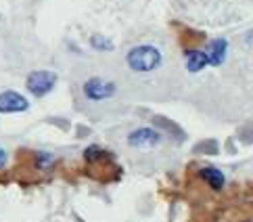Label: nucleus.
<instances>
[{"label": "nucleus", "mask_w": 253, "mask_h": 222, "mask_svg": "<svg viewBox=\"0 0 253 222\" xmlns=\"http://www.w3.org/2000/svg\"><path fill=\"white\" fill-rule=\"evenodd\" d=\"M126 63H128V67L132 72L147 74V72H153V69H157L161 65V52L155 46L140 44V46H134L132 50H128Z\"/></svg>", "instance_id": "1"}, {"label": "nucleus", "mask_w": 253, "mask_h": 222, "mask_svg": "<svg viewBox=\"0 0 253 222\" xmlns=\"http://www.w3.org/2000/svg\"><path fill=\"white\" fill-rule=\"evenodd\" d=\"M57 74L50 72V69H38V72H32L25 80V88L34 94V96H46L48 92H52V88L57 86Z\"/></svg>", "instance_id": "2"}, {"label": "nucleus", "mask_w": 253, "mask_h": 222, "mask_svg": "<svg viewBox=\"0 0 253 222\" xmlns=\"http://www.w3.org/2000/svg\"><path fill=\"white\" fill-rule=\"evenodd\" d=\"M84 96L88 101H105V99H111V96L115 94L117 86L113 82H109V80H103V78H88L84 86Z\"/></svg>", "instance_id": "3"}, {"label": "nucleus", "mask_w": 253, "mask_h": 222, "mask_svg": "<svg viewBox=\"0 0 253 222\" xmlns=\"http://www.w3.org/2000/svg\"><path fill=\"white\" fill-rule=\"evenodd\" d=\"M161 140H164V134L155 128H136L128 134V145L130 147H140V149L157 147Z\"/></svg>", "instance_id": "4"}, {"label": "nucleus", "mask_w": 253, "mask_h": 222, "mask_svg": "<svg viewBox=\"0 0 253 222\" xmlns=\"http://www.w3.org/2000/svg\"><path fill=\"white\" fill-rule=\"evenodd\" d=\"M30 109V101L17 90L0 92V113H23Z\"/></svg>", "instance_id": "5"}, {"label": "nucleus", "mask_w": 253, "mask_h": 222, "mask_svg": "<svg viewBox=\"0 0 253 222\" xmlns=\"http://www.w3.org/2000/svg\"><path fill=\"white\" fill-rule=\"evenodd\" d=\"M207 57V63L210 65H222L226 61V55H228V40L226 38H215L207 44V48L203 50Z\"/></svg>", "instance_id": "6"}, {"label": "nucleus", "mask_w": 253, "mask_h": 222, "mask_svg": "<svg viewBox=\"0 0 253 222\" xmlns=\"http://www.w3.org/2000/svg\"><path fill=\"white\" fill-rule=\"evenodd\" d=\"M199 178L205 180V182L210 184L211 189H215V191L224 189V184H226V176H224V172L218 170V168H211V166L201 168V170H199Z\"/></svg>", "instance_id": "7"}, {"label": "nucleus", "mask_w": 253, "mask_h": 222, "mask_svg": "<svg viewBox=\"0 0 253 222\" xmlns=\"http://www.w3.org/2000/svg\"><path fill=\"white\" fill-rule=\"evenodd\" d=\"M184 57H186V69H188L191 74L203 72V69L210 65V63H207V57H205V52H203V50L188 48V50H184Z\"/></svg>", "instance_id": "8"}, {"label": "nucleus", "mask_w": 253, "mask_h": 222, "mask_svg": "<svg viewBox=\"0 0 253 222\" xmlns=\"http://www.w3.org/2000/svg\"><path fill=\"white\" fill-rule=\"evenodd\" d=\"M153 122H155V126H157V128L166 130L171 138H176V140H184V130H182V128H178L171 120L164 118V115H155V118H153Z\"/></svg>", "instance_id": "9"}, {"label": "nucleus", "mask_w": 253, "mask_h": 222, "mask_svg": "<svg viewBox=\"0 0 253 222\" xmlns=\"http://www.w3.org/2000/svg\"><path fill=\"white\" fill-rule=\"evenodd\" d=\"M218 151H220V145L215 138H207L195 145V153L199 155H218Z\"/></svg>", "instance_id": "10"}, {"label": "nucleus", "mask_w": 253, "mask_h": 222, "mask_svg": "<svg viewBox=\"0 0 253 222\" xmlns=\"http://www.w3.org/2000/svg\"><path fill=\"white\" fill-rule=\"evenodd\" d=\"M90 46H92L94 50H103V52H107V50H113V48H115V44H113L109 38L101 36V34H94V36L90 38Z\"/></svg>", "instance_id": "11"}, {"label": "nucleus", "mask_w": 253, "mask_h": 222, "mask_svg": "<svg viewBox=\"0 0 253 222\" xmlns=\"http://www.w3.org/2000/svg\"><path fill=\"white\" fill-rule=\"evenodd\" d=\"M105 155H109V153H107V151H103L101 147H96V145L88 147V149L84 151V157H86V162H98V159H103Z\"/></svg>", "instance_id": "12"}, {"label": "nucleus", "mask_w": 253, "mask_h": 222, "mask_svg": "<svg viewBox=\"0 0 253 222\" xmlns=\"http://www.w3.org/2000/svg\"><path fill=\"white\" fill-rule=\"evenodd\" d=\"M36 164H38L40 170H48V168L55 164V155L52 153H36Z\"/></svg>", "instance_id": "13"}, {"label": "nucleus", "mask_w": 253, "mask_h": 222, "mask_svg": "<svg viewBox=\"0 0 253 222\" xmlns=\"http://www.w3.org/2000/svg\"><path fill=\"white\" fill-rule=\"evenodd\" d=\"M239 138L243 143H253V122L245 124L241 130H239Z\"/></svg>", "instance_id": "14"}, {"label": "nucleus", "mask_w": 253, "mask_h": 222, "mask_svg": "<svg viewBox=\"0 0 253 222\" xmlns=\"http://www.w3.org/2000/svg\"><path fill=\"white\" fill-rule=\"evenodd\" d=\"M6 162H8V155H6V151L4 149H0V170L6 166Z\"/></svg>", "instance_id": "15"}]
</instances>
